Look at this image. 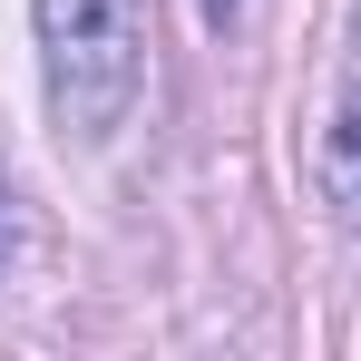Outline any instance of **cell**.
Listing matches in <instances>:
<instances>
[{
	"mask_svg": "<svg viewBox=\"0 0 361 361\" xmlns=\"http://www.w3.org/2000/svg\"><path fill=\"white\" fill-rule=\"evenodd\" d=\"M39 88L59 137H118L147 88V0H39Z\"/></svg>",
	"mask_w": 361,
	"mask_h": 361,
	"instance_id": "cell-1",
	"label": "cell"
},
{
	"mask_svg": "<svg viewBox=\"0 0 361 361\" xmlns=\"http://www.w3.org/2000/svg\"><path fill=\"white\" fill-rule=\"evenodd\" d=\"M322 195L361 235V0L342 20V68H332V118H322Z\"/></svg>",
	"mask_w": 361,
	"mask_h": 361,
	"instance_id": "cell-2",
	"label": "cell"
},
{
	"mask_svg": "<svg viewBox=\"0 0 361 361\" xmlns=\"http://www.w3.org/2000/svg\"><path fill=\"white\" fill-rule=\"evenodd\" d=\"M10 244H20V215H10V176H0V274H10Z\"/></svg>",
	"mask_w": 361,
	"mask_h": 361,
	"instance_id": "cell-3",
	"label": "cell"
},
{
	"mask_svg": "<svg viewBox=\"0 0 361 361\" xmlns=\"http://www.w3.org/2000/svg\"><path fill=\"white\" fill-rule=\"evenodd\" d=\"M235 10H244V0H205V20H215V30H235Z\"/></svg>",
	"mask_w": 361,
	"mask_h": 361,
	"instance_id": "cell-4",
	"label": "cell"
}]
</instances>
